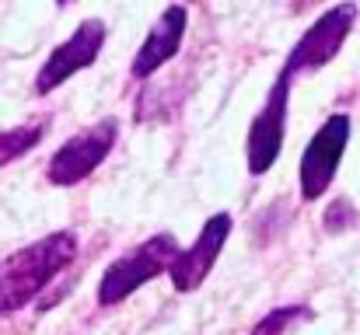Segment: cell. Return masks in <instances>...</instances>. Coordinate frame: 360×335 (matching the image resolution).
Instances as JSON below:
<instances>
[{
  "label": "cell",
  "instance_id": "4",
  "mask_svg": "<svg viewBox=\"0 0 360 335\" xmlns=\"http://www.w3.org/2000/svg\"><path fill=\"white\" fill-rule=\"evenodd\" d=\"M354 25H357V4L347 0V4L329 7V11L297 39V46L290 49V56H287V63H283V74H290V77H294V74H311V70L333 63V60L340 56L343 42L350 39Z\"/></svg>",
  "mask_w": 360,
  "mask_h": 335
},
{
  "label": "cell",
  "instance_id": "13",
  "mask_svg": "<svg viewBox=\"0 0 360 335\" xmlns=\"http://www.w3.org/2000/svg\"><path fill=\"white\" fill-rule=\"evenodd\" d=\"M56 4H70V0H56Z\"/></svg>",
  "mask_w": 360,
  "mask_h": 335
},
{
  "label": "cell",
  "instance_id": "6",
  "mask_svg": "<svg viewBox=\"0 0 360 335\" xmlns=\"http://www.w3.org/2000/svg\"><path fill=\"white\" fill-rule=\"evenodd\" d=\"M116 133H120L116 119H102V122H95V126L74 133V136L49 157L46 178H49L53 185H63V189L84 182V178L109 157V150L116 147Z\"/></svg>",
  "mask_w": 360,
  "mask_h": 335
},
{
  "label": "cell",
  "instance_id": "1",
  "mask_svg": "<svg viewBox=\"0 0 360 335\" xmlns=\"http://www.w3.org/2000/svg\"><path fill=\"white\" fill-rule=\"evenodd\" d=\"M77 258V237L70 230H56L11 258L0 262V315H11L32 304L70 262Z\"/></svg>",
  "mask_w": 360,
  "mask_h": 335
},
{
  "label": "cell",
  "instance_id": "12",
  "mask_svg": "<svg viewBox=\"0 0 360 335\" xmlns=\"http://www.w3.org/2000/svg\"><path fill=\"white\" fill-rule=\"evenodd\" d=\"M357 221H360V214L354 210V203H350L347 196L333 199V203H329V210L322 214V223H326V230H329V234H343V230H350Z\"/></svg>",
  "mask_w": 360,
  "mask_h": 335
},
{
  "label": "cell",
  "instance_id": "11",
  "mask_svg": "<svg viewBox=\"0 0 360 335\" xmlns=\"http://www.w3.org/2000/svg\"><path fill=\"white\" fill-rule=\"evenodd\" d=\"M39 136H42L39 126H25V129H7V133H0V164H7V161L28 154V150L39 143Z\"/></svg>",
  "mask_w": 360,
  "mask_h": 335
},
{
  "label": "cell",
  "instance_id": "3",
  "mask_svg": "<svg viewBox=\"0 0 360 335\" xmlns=\"http://www.w3.org/2000/svg\"><path fill=\"white\" fill-rule=\"evenodd\" d=\"M347 143H350V115H329L319 133L308 140L304 154H301V168H297V185H301V199L304 203H315L329 192L336 171H340V161L347 154Z\"/></svg>",
  "mask_w": 360,
  "mask_h": 335
},
{
  "label": "cell",
  "instance_id": "10",
  "mask_svg": "<svg viewBox=\"0 0 360 335\" xmlns=\"http://www.w3.org/2000/svg\"><path fill=\"white\" fill-rule=\"evenodd\" d=\"M297 322H311V311L304 304H283V308H273L269 315H262V322L248 335H287V329Z\"/></svg>",
  "mask_w": 360,
  "mask_h": 335
},
{
  "label": "cell",
  "instance_id": "7",
  "mask_svg": "<svg viewBox=\"0 0 360 335\" xmlns=\"http://www.w3.org/2000/svg\"><path fill=\"white\" fill-rule=\"evenodd\" d=\"M105 35H109L105 21H98V18L81 21L77 32H74L67 42H60V46L49 53V60L42 63V70H39V77H35V95H49V91H56L67 77H74L77 70H88V67L98 60V53H102V46H105Z\"/></svg>",
  "mask_w": 360,
  "mask_h": 335
},
{
  "label": "cell",
  "instance_id": "2",
  "mask_svg": "<svg viewBox=\"0 0 360 335\" xmlns=\"http://www.w3.org/2000/svg\"><path fill=\"white\" fill-rule=\"evenodd\" d=\"M182 248L175 244L172 234H154L147 237L140 248H133L129 255L116 258L105 272H102V283H98V304L102 308H116L122 304L133 290H140L143 283H150L154 276L168 272V265L175 262Z\"/></svg>",
  "mask_w": 360,
  "mask_h": 335
},
{
  "label": "cell",
  "instance_id": "5",
  "mask_svg": "<svg viewBox=\"0 0 360 335\" xmlns=\"http://www.w3.org/2000/svg\"><path fill=\"white\" fill-rule=\"evenodd\" d=\"M287 102H290V74L280 70V77L273 81L262 109L252 119L248 136H245V161L252 175H266L280 161L283 136H287Z\"/></svg>",
  "mask_w": 360,
  "mask_h": 335
},
{
  "label": "cell",
  "instance_id": "8",
  "mask_svg": "<svg viewBox=\"0 0 360 335\" xmlns=\"http://www.w3.org/2000/svg\"><path fill=\"white\" fill-rule=\"evenodd\" d=\"M228 234H231V214H214L203 223L200 237L175 255V262L168 265V276H172V287L179 294H193L203 287V280L210 276V269L217 265V258L224 251Z\"/></svg>",
  "mask_w": 360,
  "mask_h": 335
},
{
  "label": "cell",
  "instance_id": "9",
  "mask_svg": "<svg viewBox=\"0 0 360 335\" xmlns=\"http://www.w3.org/2000/svg\"><path fill=\"white\" fill-rule=\"evenodd\" d=\"M186 28H189V11H186L182 4H172V7L154 21V28L147 32L143 46L136 49V56H133V77L143 81V77H150L154 70H161V67L179 53V46H182V39H186Z\"/></svg>",
  "mask_w": 360,
  "mask_h": 335
}]
</instances>
